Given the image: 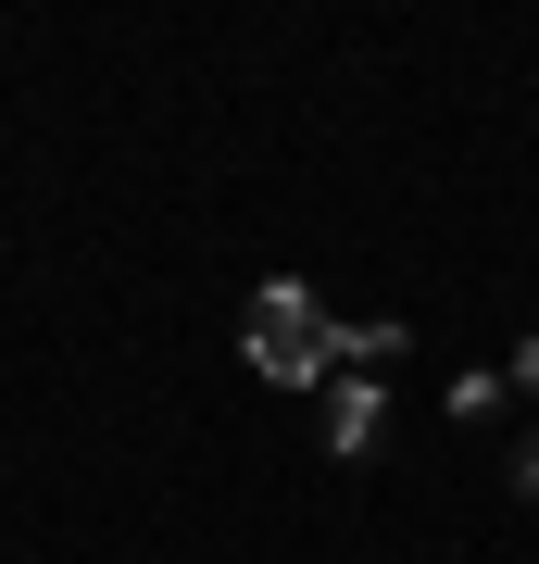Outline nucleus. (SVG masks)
Here are the masks:
<instances>
[{
	"label": "nucleus",
	"mask_w": 539,
	"mask_h": 564,
	"mask_svg": "<svg viewBox=\"0 0 539 564\" xmlns=\"http://www.w3.org/2000/svg\"><path fill=\"white\" fill-rule=\"evenodd\" d=\"M251 377H277V389L339 377V314H326L301 276H263L251 289Z\"/></svg>",
	"instance_id": "obj_1"
},
{
	"label": "nucleus",
	"mask_w": 539,
	"mask_h": 564,
	"mask_svg": "<svg viewBox=\"0 0 539 564\" xmlns=\"http://www.w3.org/2000/svg\"><path fill=\"white\" fill-rule=\"evenodd\" d=\"M377 426H389V402H377V389H364V377H339V402H326V452H377Z\"/></svg>",
	"instance_id": "obj_2"
},
{
	"label": "nucleus",
	"mask_w": 539,
	"mask_h": 564,
	"mask_svg": "<svg viewBox=\"0 0 539 564\" xmlns=\"http://www.w3.org/2000/svg\"><path fill=\"white\" fill-rule=\"evenodd\" d=\"M401 351V326H339V364H352V377H364V364H389Z\"/></svg>",
	"instance_id": "obj_3"
},
{
	"label": "nucleus",
	"mask_w": 539,
	"mask_h": 564,
	"mask_svg": "<svg viewBox=\"0 0 539 564\" xmlns=\"http://www.w3.org/2000/svg\"><path fill=\"white\" fill-rule=\"evenodd\" d=\"M515 489H527V502H539V426H527V452H515Z\"/></svg>",
	"instance_id": "obj_4"
},
{
	"label": "nucleus",
	"mask_w": 539,
	"mask_h": 564,
	"mask_svg": "<svg viewBox=\"0 0 539 564\" xmlns=\"http://www.w3.org/2000/svg\"><path fill=\"white\" fill-rule=\"evenodd\" d=\"M515 377H527V389H539V326H527V351H515Z\"/></svg>",
	"instance_id": "obj_5"
}]
</instances>
